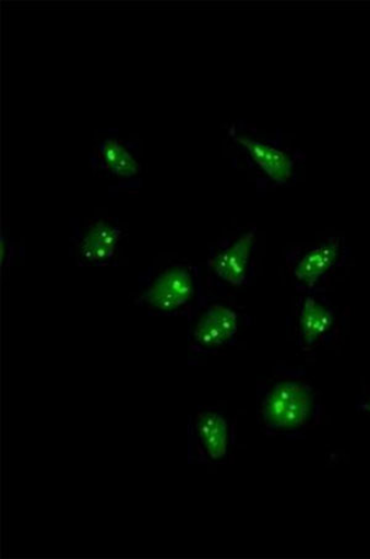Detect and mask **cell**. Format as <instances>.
<instances>
[{"instance_id": "obj_1", "label": "cell", "mask_w": 370, "mask_h": 559, "mask_svg": "<svg viewBox=\"0 0 370 559\" xmlns=\"http://www.w3.org/2000/svg\"><path fill=\"white\" fill-rule=\"evenodd\" d=\"M314 411V394L310 386L281 382L265 396L262 405L263 420L274 430H296L306 425Z\"/></svg>"}, {"instance_id": "obj_2", "label": "cell", "mask_w": 370, "mask_h": 559, "mask_svg": "<svg viewBox=\"0 0 370 559\" xmlns=\"http://www.w3.org/2000/svg\"><path fill=\"white\" fill-rule=\"evenodd\" d=\"M195 281L191 271L175 266L160 273L142 296L146 305L163 312H174L194 298Z\"/></svg>"}, {"instance_id": "obj_3", "label": "cell", "mask_w": 370, "mask_h": 559, "mask_svg": "<svg viewBox=\"0 0 370 559\" xmlns=\"http://www.w3.org/2000/svg\"><path fill=\"white\" fill-rule=\"evenodd\" d=\"M239 331V316L229 307H208L194 328V341L203 348H215L229 343Z\"/></svg>"}, {"instance_id": "obj_4", "label": "cell", "mask_w": 370, "mask_h": 559, "mask_svg": "<svg viewBox=\"0 0 370 559\" xmlns=\"http://www.w3.org/2000/svg\"><path fill=\"white\" fill-rule=\"evenodd\" d=\"M235 142L273 182L286 185L294 174V159L284 151L249 135H237Z\"/></svg>"}, {"instance_id": "obj_5", "label": "cell", "mask_w": 370, "mask_h": 559, "mask_svg": "<svg viewBox=\"0 0 370 559\" xmlns=\"http://www.w3.org/2000/svg\"><path fill=\"white\" fill-rule=\"evenodd\" d=\"M255 241V233L240 236L229 248L217 253L211 261L213 272L231 286H241L249 273L250 260Z\"/></svg>"}, {"instance_id": "obj_6", "label": "cell", "mask_w": 370, "mask_h": 559, "mask_svg": "<svg viewBox=\"0 0 370 559\" xmlns=\"http://www.w3.org/2000/svg\"><path fill=\"white\" fill-rule=\"evenodd\" d=\"M121 235L117 225L104 221L94 223L80 242L81 258L94 264L108 263L117 251Z\"/></svg>"}, {"instance_id": "obj_7", "label": "cell", "mask_w": 370, "mask_h": 559, "mask_svg": "<svg viewBox=\"0 0 370 559\" xmlns=\"http://www.w3.org/2000/svg\"><path fill=\"white\" fill-rule=\"evenodd\" d=\"M339 255V240L330 239L303 254V258L294 269V276L302 284H306V286L312 288L317 286L327 272L336 266Z\"/></svg>"}, {"instance_id": "obj_8", "label": "cell", "mask_w": 370, "mask_h": 559, "mask_svg": "<svg viewBox=\"0 0 370 559\" xmlns=\"http://www.w3.org/2000/svg\"><path fill=\"white\" fill-rule=\"evenodd\" d=\"M196 433L199 441L213 461L226 457L230 443V428L224 416L215 412H203L196 418Z\"/></svg>"}, {"instance_id": "obj_9", "label": "cell", "mask_w": 370, "mask_h": 559, "mask_svg": "<svg viewBox=\"0 0 370 559\" xmlns=\"http://www.w3.org/2000/svg\"><path fill=\"white\" fill-rule=\"evenodd\" d=\"M334 314L317 299L308 297L302 302L300 330L303 344L311 346L329 333L334 325Z\"/></svg>"}, {"instance_id": "obj_10", "label": "cell", "mask_w": 370, "mask_h": 559, "mask_svg": "<svg viewBox=\"0 0 370 559\" xmlns=\"http://www.w3.org/2000/svg\"><path fill=\"white\" fill-rule=\"evenodd\" d=\"M104 167L116 177L129 179L140 174V164L122 142L116 139L104 140L99 146Z\"/></svg>"}, {"instance_id": "obj_11", "label": "cell", "mask_w": 370, "mask_h": 559, "mask_svg": "<svg viewBox=\"0 0 370 559\" xmlns=\"http://www.w3.org/2000/svg\"><path fill=\"white\" fill-rule=\"evenodd\" d=\"M7 258V242L4 239H2V262H5Z\"/></svg>"}, {"instance_id": "obj_12", "label": "cell", "mask_w": 370, "mask_h": 559, "mask_svg": "<svg viewBox=\"0 0 370 559\" xmlns=\"http://www.w3.org/2000/svg\"><path fill=\"white\" fill-rule=\"evenodd\" d=\"M359 409L363 411V412L370 413V402H368L366 404H362V405H359Z\"/></svg>"}]
</instances>
